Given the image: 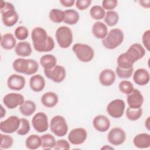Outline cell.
Listing matches in <instances>:
<instances>
[{
	"instance_id": "6da1fadb",
	"label": "cell",
	"mask_w": 150,
	"mask_h": 150,
	"mask_svg": "<svg viewBox=\"0 0 150 150\" xmlns=\"http://www.w3.org/2000/svg\"><path fill=\"white\" fill-rule=\"evenodd\" d=\"M0 9L2 21L5 26L11 27L17 23L19 19V15L12 4L2 1H1Z\"/></svg>"
},
{
	"instance_id": "7a4b0ae2",
	"label": "cell",
	"mask_w": 150,
	"mask_h": 150,
	"mask_svg": "<svg viewBox=\"0 0 150 150\" xmlns=\"http://www.w3.org/2000/svg\"><path fill=\"white\" fill-rule=\"evenodd\" d=\"M124 38L123 32L119 28H114L102 39V44L107 49H114L122 43Z\"/></svg>"
},
{
	"instance_id": "3957f363",
	"label": "cell",
	"mask_w": 150,
	"mask_h": 150,
	"mask_svg": "<svg viewBox=\"0 0 150 150\" xmlns=\"http://www.w3.org/2000/svg\"><path fill=\"white\" fill-rule=\"evenodd\" d=\"M72 50L77 58L82 62H90L94 58V50L90 46L87 44L76 43L73 46Z\"/></svg>"
},
{
	"instance_id": "277c9868",
	"label": "cell",
	"mask_w": 150,
	"mask_h": 150,
	"mask_svg": "<svg viewBox=\"0 0 150 150\" xmlns=\"http://www.w3.org/2000/svg\"><path fill=\"white\" fill-rule=\"evenodd\" d=\"M55 38L59 46L63 49L68 48L73 42L72 31L66 26H62L57 28L55 33Z\"/></svg>"
},
{
	"instance_id": "5b68a950",
	"label": "cell",
	"mask_w": 150,
	"mask_h": 150,
	"mask_svg": "<svg viewBox=\"0 0 150 150\" xmlns=\"http://www.w3.org/2000/svg\"><path fill=\"white\" fill-rule=\"evenodd\" d=\"M50 129L56 136L62 137L68 131V125L65 118L60 115L54 116L50 122Z\"/></svg>"
},
{
	"instance_id": "8992f818",
	"label": "cell",
	"mask_w": 150,
	"mask_h": 150,
	"mask_svg": "<svg viewBox=\"0 0 150 150\" xmlns=\"http://www.w3.org/2000/svg\"><path fill=\"white\" fill-rule=\"evenodd\" d=\"M21 125V118L16 115H11L0 122V130L6 134L13 133L19 129Z\"/></svg>"
},
{
	"instance_id": "52a82bcc",
	"label": "cell",
	"mask_w": 150,
	"mask_h": 150,
	"mask_svg": "<svg viewBox=\"0 0 150 150\" xmlns=\"http://www.w3.org/2000/svg\"><path fill=\"white\" fill-rule=\"evenodd\" d=\"M125 108V102L121 99H115L109 103L106 111L114 118H121L124 112Z\"/></svg>"
},
{
	"instance_id": "ba28073f",
	"label": "cell",
	"mask_w": 150,
	"mask_h": 150,
	"mask_svg": "<svg viewBox=\"0 0 150 150\" xmlns=\"http://www.w3.org/2000/svg\"><path fill=\"white\" fill-rule=\"evenodd\" d=\"M44 74L49 79L54 83H59L66 78V71L63 66L56 65L51 69H44Z\"/></svg>"
},
{
	"instance_id": "9c48e42d",
	"label": "cell",
	"mask_w": 150,
	"mask_h": 150,
	"mask_svg": "<svg viewBox=\"0 0 150 150\" xmlns=\"http://www.w3.org/2000/svg\"><path fill=\"white\" fill-rule=\"evenodd\" d=\"M33 128L38 132H44L48 129L49 122L47 115L43 112H37L32 119Z\"/></svg>"
},
{
	"instance_id": "30bf717a",
	"label": "cell",
	"mask_w": 150,
	"mask_h": 150,
	"mask_svg": "<svg viewBox=\"0 0 150 150\" xmlns=\"http://www.w3.org/2000/svg\"><path fill=\"white\" fill-rule=\"evenodd\" d=\"M126 139V134L123 129L120 127L112 128L107 135L108 142L112 145L118 146L122 144Z\"/></svg>"
},
{
	"instance_id": "8fae6325",
	"label": "cell",
	"mask_w": 150,
	"mask_h": 150,
	"mask_svg": "<svg viewBox=\"0 0 150 150\" xmlns=\"http://www.w3.org/2000/svg\"><path fill=\"white\" fill-rule=\"evenodd\" d=\"M87 137V131L83 128H76L71 129L69 132L67 138L73 145H81L85 142Z\"/></svg>"
},
{
	"instance_id": "7c38bea8",
	"label": "cell",
	"mask_w": 150,
	"mask_h": 150,
	"mask_svg": "<svg viewBox=\"0 0 150 150\" xmlns=\"http://www.w3.org/2000/svg\"><path fill=\"white\" fill-rule=\"evenodd\" d=\"M24 101V97L16 93H8L3 98L4 104L9 109H14L21 105Z\"/></svg>"
},
{
	"instance_id": "4fadbf2b",
	"label": "cell",
	"mask_w": 150,
	"mask_h": 150,
	"mask_svg": "<svg viewBox=\"0 0 150 150\" xmlns=\"http://www.w3.org/2000/svg\"><path fill=\"white\" fill-rule=\"evenodd\" d=\"M47 32L42 27H35L31 33V39L33 47L39 46L46 42L48 38Z\"/></svg>"
},
{
	"instance_id": "5bb4252c",
	"label": "cell",
	"mask_w": 150,
	"mask_h": 150,
	"mask_svg": "<svg viewBox=\"0 0 150 150\" xmlns=\"http://www.w3.org/2000/svg\"><path fill=\"white\" fill-rule=\"evenodd\" d=\"M127 101L129 107L131 108H139L144 103V97L139 90L134 89V90L128 94Z\"/></svg>"
},
{
	"instance_id": "9a60e30c",
	"label": "cell",
	"mask_w": 150,
	"mask_h": 150,
	"mask_svg": "<svg viewBox=\"0 0 150 150\" xmlns=\"http://www.w3.org/2000/svg\"><path fill=\"white\" fill-rule=\"evenodd\" d=\"M25 77L17 74L11 75L7 80V86L8 88L15 91H19L23 89L25 86Z\"/></svg>"
},
{
	"instance_id": "2e32d148",
	"label": "cell",
	"mask_w": 150,
	"mask_h": 150,
	"mask_svg": "<svg viewBox=\"0 0 150 150\" xmlns=\"http://www.w3.org/2000/svg\"><path fill=\"white\" fill-rule=\"evenodd\" d=\"M93 125L97 131L104 132L110 128V121L109 118L104 115H98L94 118Z\"/></svg>"
},
{
	"instance_id": "e0dca14e",
	"label": "cell",
	"mask_w": 150,
	"mask_h": 150,
	"mask_svg": "<svg viewBox=\"0 0 150 150\" xmlns=\"http://www.w3.org/2000/svg\"><path fill=\"white\" fill-rule=\"evenodd\" d=\"M134 83L140 86L146 85L150 79L149 71L143 68L138 69L135 71L132 77Z\"/></svg>"
},
{
	"instance_id": "ac0fdd59",
	"label": "cell",
	"mask_w": 150,
	"mask_h": 150,
	"mask_svg": "<svg viewBox=\"0 0 150 150\" xmlns=\"http://www.w3.org/2000/svg\"><path fill=\"white\" fill-rule=\"evenodd\" d=\"M115 73L110 69H105L102 70L99 74V81L102 86H110L115 80Z\"/></svg>"
},
{
	"instance_id": "d6986e66",
	"label": "cell",
	"mask_w": 150,
	"mask_h": 150,
	"mask_svg": "<svg viewBox=\"0 0 150 150\" xmlns=\"http://www.w3.org/2000/svg\"><path fill=\"white\" fill-rule=\"evenodd\" d=\"M136 62L137 60L134 57L127 51L120 54L117 60L118 66L122 69H129L132 67Z\"/></svg>"
},
{
	"instance_id": "ffe728a7",
	"label": "cell",
	"mask_w": 150,
	"mask_h": 150,
	"mask_svg": "<svg viewBox=\"0 0 150 150\" xmlns=\"http://www.w3.org/2000/svg\"><path fill=\"white\" fill-rule=\"evenodd\" d=\"M133 144L139 149L148 148L150 146V135L147 133H141L136 135L133 139Z\"/></svg>"
},
{
	"instance_id": "44dd1931",
	"label": "cell",
	"mask_w": 150,
	"mask_h": 150,
	"mask_svg": "<svg viewBox=\"0 0 150 150\" xmlns=\"http://www.w3.org/2000/svg\"><path fill=\"white\" fill-rule=\"evenodd\" d=\"M29 86L32 91L40 92L45 87V80L40 74H35L30 78Z\"/></svg>"
},
{
	"instance_id": "7402d4cb",
	"label": "cell",
	"mask_w": 150,
	"mask_h": 150,
	"mask_svg": "<svg viewBox=\"0 0 150 150\" xmlns=\"http://www.w3.org/2000/svg\"><path fill=\"white\" fill-rule=\"evenodd\" d=\"M40 101L45 107L47 108H52L57 105L59 101V97L55 93L49 91L42 95Z\"/></svg>"
},
{
	"instance_id": "603a6c76",
	"label": "cell",
	"mask_w": 150,
	"mask_h": 150,
	"mask_svg": "<svg viewBox=\"0 0 150 150\" xmlns=\"http://www.w3.org/2000/svg\"><path fill=\"white\" fill-rule=\"evenodd\" d=\"M92 33L97 39H103L108 33L107 26L103 22L97 21L92 26Z\"/></svg>"
},
{
	"instance_id": "cb8c5ba5",
	"label": "cell",
	"mask_w": 150,
	"mask_h": 150,
	"mask_svg": "<svg viewBox=\"0 0 150 150\" xmlns=\"http://www.w3.org/2000/svg\"><path fill=\"white\" fill-rule=\"evenodd\" d=\"M32 52L30 44L27 41H21L15 47V53L21 57H27L31 54Z\"/></svg>"
},
{
	"instance_id": "d4e9b609",
	"label": "cell",
	"mask_w": 150,
	"mask_h": 150,
	"mask_svg": "<svg viewBox=\"0 0 150 150\" xmlns=\"http://www.w3.org/2000/svg\"><path fill=\"white\" fill-rule=\"evenodd\" d=\"M16 40L15 36L11 33L3 35L1 38V46L5 50H11L15 47Z\"/></svg>"
},
{
	"instance_id": "484cf974",
	"label": "cell",
	"mask_w": 150,
	"mask_h": 150,
	"mask_svg": "<svg viewBox=\"0 0 150 150\" xmlns=\"http://www.w3.org/2000/svg\"><path fill=\"white\" fill-rule=\"evenodd\" d=\"M12 67L17 73L26 74L29 69V59L18 58L13 61Z\"/></svg>"
},
{
	"instance_id": "4316f807",
	"label": "cell",
	"mask_w": 150,
	"mask_h": 150,
	"mask_svg": "<svg viewBox=\"0 0 150 150\" xmlns=\"http://www.w3.org/2000/svg\"><path fill=\"white\" fill-rule=\"evenodd\" d=\"M137 60V62L142 59L145 54L144 47L139 43H134L127 50Z\"/></svg>"
},
{
	"instance_id": "83f0119b",
	"label": "cell",
	"mask_w": 150,
	"mask_h": 150,
	"mask_svg": "<svg viewBox=\"0 0 150 150\" xmlns=\"http://www.w3.org/2000/svg\"><path fill=\"white\" fill-rule=\"evenodd\" d=\"M36 106L35 103L31 100H26L19 105L20 112L26 117L32 115L36 111Z\"/></svg>"
},
{
	"instance_id": "f1b7e54d",
	"label": "cell",
	"mask_w": 150,
	"mask_h": 150,
	"mask_svg": "<svg viewBox=\"0 0 150 150\" xmlns=\"http://www.w3.org/2000/svg\"><path fill=\"white\" fill-rule=\"evenodd\" d=\"M64 19L63 22L70 25H73L76 24L80 18L79 14L77 11L74 9H66L64 11Z\"/></svg>"
},
{
	"instance_id": "f546056e",
	"label": "cell",
	"mask_w": 150,
	"mask_h": 150,
	"mask_svg": "<svg viewBox=\"0 0 150 150\" xmlns=\"http://www.w3.org/2000/svg\"><path fill=\"white\" fill-rule=\"evenodd\" d=\"M57 63L56 57L51 54H47L42 56L40 59V64L44 69H51Z\"/></svg>"
},
{
	"instance_id": "4dcf8cb0",
	"label": "cell",
	"mask_w": 150,
	"mask_h": 150,
	"mask_svg": "<svg viewBox=\"0 0 150 150\" xmlns=\"http://www.w3.org/2000/svg\"><path fill=\"white\" fill-rule=\"evenodd\" d=\"M41 137L36 134L30 135L25 140L26 147L29 149H36L41 146Z\"/></svg>"
},
{
	"instance_id": "1f68e13d",
	"label": "cell",
	"mask_w": 150,
	"mask_h": 150,
	"mask_svg": "<svg viewBox=\"0 0 150 150\" xmlns=\"http://www.w3.org/2000/svg\"><path fill=\"white\" fill-rule=\"evenodd\" d=\"M42 145L41 147L43 149H50L53 148L56 144V139L54 136L50 134H46L41 137Z\"/></svg>"
},
{
	"instance_id": "d6a6232c",
	"label": "cell",
	"mask_w": 150,
	"mask_h": 150,
	"mask_svg": "<svg viewBox=\"0 0 150 150\" xmlns=\"http://www.w3.org/2000/svg\"><path fill=\"white\" fill-rule=\"evenodd\" d=\"M104 20L107 25L109 26H115L118 22L119 15L114 11H108L105 12Z\"/></svg>"
},
{
	"instance_id": "836d02e7",
	"label": "cell",
	"mask_w": 150,
	"mask_h": 150,
	"mask_svg": "<svg viewBox=\"0 0 150 150\" xmlns=\"http://www.w3.org/2000/svg\"><path fill=\"white\" fill-rule=\"evenodd\" d=\"M49 18L53 22L59 23L64 21V12L61 9L53 8L50 10L49 14Z\"/></svg>"
},
{
	"instance_id": "e575fe53",
	"label": "cell",
	"mask_w": 150,
	"mask_h": 150,
	"mask_svg": "<svg viewBox=\"0 0 150 150\" xmlns=\"http://www.w3.org/2000/svg\"><path fill=\"white\" fill-rule=\"evenodd\" d=\"M105 10L100 5H94L90 10V16L94 20H101L104 18Z\"/></svg>"
},
{
	"instance_id": "d590c367",
	"label": "cell",
	"mask_w": 150,
	"mask_h": 150,
	"mask_svg": "<svg viewBox=\"0 0 150 150\" xmlns=\"http://www.w3.org/2000/svg\"><path fill=\"white\" fill-rule=\"evenodd\" d=\"M54 47V42L53 39L49 36L45 43L40 46L34 47L35 50L38 52H47L52 51Z\"/></svg>"
},
{
	"instance_id": "8d00e7d4",
	"label": "cell",
	"mask_w": 150,
	"mask_h": 150,
	"mask_svg": "<svg viewBox=\"0 0 150 150\" xmlns=\"http://www.w3.org/2000/svg\"><path fill=\"white\" fill-rule=\"evenodd\" d=\"M126 117L130 121H137L141 118L142 115V110L141 108H131L128 107L126 110Z\"/></svg>"
},
{
	"instance_id": "74e56055",
	"label": "cell",
	"mask_w": 150,
	"mask_h": 150,
	"mask_svg": "<svg viewBox=\"0 0 150 150\" xmlns=\"http://www.w3.org/2000/svg\"><path fill=\"white\" fill-rule=\"evenodd\" d=\"M118 88L121 93L128 95L134 90V87L131 81L128 80H122L119 83Z\"/></svg>"
},
{
	"instance_id": "f35d334b",
	"label": "cell",
	"mask_w": 150,
	"mask_h": 150,
	"mask_svg": "<svg viewBox=\"0 0 150 150\" xmlns=\"http://www.w3.org/2000/svg\"><path fill=\"white\" fill-rule=\"evenodd\" d=\"M15 36L19 40H24L29 36V31L26 27L24 26H18L14 32Z\"/></svg>"
},
{
	"instance_id": "ab89813d",
	"label": "cell",
	"mask_w": 150,
	"mask_h": 150,
	"mask_svg": "<svg viewBox=\"0 0 150 150\" xmlns=\"http://www.w3.org/2000/svg\"><path fill=\"white\" fill-rule=\"evenodd\" d=\"M115 72L117 76L121 79H129L133 74L134 68L132 67L129 69H122L117 66Z\"/></svg>"
},
{
	"instance_id": "60d3db41",
	"label": "cell",
	"mask_w": 150,
	"mask_h": 150,
	"mask_svg": "<svg viewBox=\"0 0 150 150\" xmlns=\"http://www.w3.org/2000/svg\"><path fill=\"white\" fill-rule=\"evenodd\" d=\"M30 129V126L28 120L25 118H21V125L16 133L19 135H26Z\"/></svg>"
},
{
	"instance_id": "b9f144b4",
	"label": "cell",
	"mask_w": 150,
	"mask_h": 150,
	"mask_svg": "<svg viewBox=\"0 0 150 150\" xmlns=\"http://www.w3.org/2000/svg\"><path fill=\"white\" fill-rule=\"evenodd\" d=\"M1 144L0 148L1 149H8L10 148L13 143V139L12 137L6 135L1 134Z\"/></svg>"
},
{
	"instance_id": "7bdbcfd3",
	"label": "cell",
	"mask_w": 150,
	"mask_h": 150,
	"mask_svg": "<svg viewBox=\"0 0 150 150\" xmlns=\"http://www.w3.org/2000/svg\"><path fill=\"white\" fill-rule=\"evenodd\" d=\"M118 1L116 0H104L102 1V7L105 10L112 11L117 6Z\"/></svg>"
},
{
	"instance_id": "ee69618b",
	"label": "cell",
	"mask_w": 150,
	"mask_h": 150,
	"mask_svg": "<svg viewBox=\"0 0 150 150\" xmlns=\"http://www.w3.org/2000/svg\"><path fill=\"white\" fill-rule=\"evenodd\" d=\"M39 69L38 63L33 59H29V69L27 75H32L35 74Z\"/></svg>"
},
{
	"instance_id": "f6af8a7d",
	"label": "cell",
	"mask_w": 150,
	"mask_h": 150,
	"mask_svg": "<svg viewBox=\"0 0 150 150\" xmlns=\"http://www.w3.org/2000/svg\"><path fill=\"white\" fill-rule=\"evenodd\" d=\"M53 148L55 150H68L70 149V144L66 139H59L56 142V144Z\"/></svg>"
},
{
	"instance_id": "bcb514c9",
	"label": "cell",
	"mask_w": 150,
	"mask_h": 150,
	"mask_svg": "<svg viewBox=\"0 0 150 150\" xmlns=\"http://www.w3.org/2000/svg\"><path fill=\"white\" fill-rule=\"evenodd\" d=\"M91 0H77L75 2L76 8L80 11H83L87 9L91 5Z\"/></svg>"
},
{
	"instance_id": "7dc6e473",
	"label": "cell",
	"mask_w": 150,
	"mask_h": 150,
	"mask_svg": "<svg viewBox=\"0 0 150 150\" xmlns=\"http://www.w3.org/2000/svg\"><path fill=\"white\" fill-rule=\"evenodd\" d=\"M142 41L144 47L148 51H149L150 47V30L149 29L144 32L142 35Z\"/></svg>"
},
{
	"instance_id": "c3c4849f",
	"label": "cell",
	"mask_w": 150,
	"mask_h": 150,
	"mask_svg": "<svg viewBox=\"0 0 150 150\" xmlns=\"http://www.w3.org/2000/svg\"><path fill=\"white\" fill-rule=\"evenodd\" d=\"M60 3L64 7H71L75 3L74 0H60Z\"/></svg>"
},
{
	"instance_id": "681fc988",
	"label": "cell",
	"mask_w": 150,
	"mask_h": 150,
	"mask_svg": "<svg viewBox=\"0 0 150 150\" xmlns=\"http://www.w3.org/2000/svg\"><path fill=\"white\" fill-rule=\"evenodd\" d=\"M140 4V5L142 6L144 8H149L150 7V1H142L139 2Z\"/></svg>"
},
{
	"instance_id": "f907efd6",
	"label": "cell",
	"mask_w": 150,
	"mask_h": 150,
	"mask_svg": "<svg viewBox=\"0 0 150 150\" xmlns=\"http://www.w3.org/2000/svg\"><path fill=\"white\" fill-rule=\"evenodd\" d=\"M5 114H6V110L4 108L3 106L1 105V118H3L4 116L5 115Z\"/></svg>"
},
{
	"instance_id": "816d5d0a",
	"label": "cell",
	"mask_w": 150,
	"mask_h": 150,
	"mask_svg": "<svg viewBox=\"0 0 150 150\" xmlns=\"http://www.w3.org/2000/svg\"><path fill=\"white\" fill-rule=\"evenodd\" d=\"M145 127L147 128V129L149 130V117H148L147 118V119L146 120L145 122Z\"/></svg>"
},
{
	"instance_id": "f5cc1de1",
	"label": "cell",
	"mask_w": 150,
	"mask_h": 150,
	"mask_svg": "<svg viewBox=\"0 0 150 150\" xmlns=\"http://www.w3.org/2000/svg\"><path fill=\"white\" fill-rule=\"evenodd\" d=\"M113 149L114 148L112 147H111V146H107V145H105L104 146H103L101 149Z\"/></svg>"
}]
</instances>
